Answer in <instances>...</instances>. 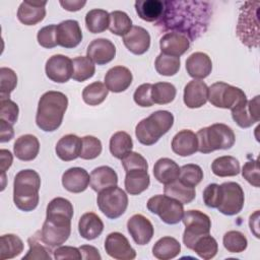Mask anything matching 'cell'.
I'll use <instances>...</instances> for the list:
<instances>
[{"label": "cell", "instance_id": "7", "mask_svg": "<svg viewBox=\"0 0 260 260\" xmlns=\"http://www.w3.org/2000/svg\"><path fill=\"white\" fill-rule=\"evenodd\" d=\"M259 2H245L240 9L237 35L240 41L249 48L259 44Z\"/></svg>", "mask_w": 260, "mask_h": 260}, {"label": "cell", "instance_id": "21", "mask_svg": "<svg viewBox=\"0 0 260 260\" xmlns=\"http://www.w3.org/2000/svg\"><path fill=\"white\" fill-rule=\"evenodd\" d=\"M189 39L180 32L169 31L159 40V48L161 53L170 56L180 57L189 50Z\"/></svg>", "mask_w": 260, "mask_h": 260}, {"label": "cell", "instance_id": "46", "mask_svg": "<svg viewBox=\"0 0 260 260\" xmlns=\"http://www.w3.org/2000/svg\"><path fill=\"white\" fill-rule=\"evenodd\" d=\"M154 66L158 74L164 76H173L178 73L181 66V60L180 57L160 53L155 59Z\"/></svg>", "mask_w": 260, "mask_h": 260}, {"label": "cell", "instance_id": "49", "mask_svg": "<svg viewBox=\"0 0 260 260\" xmlns=\"http://www.w3.org/2000/svg\"><path fill=\"white\" fill-rule=\"evenodd\" d=\"M203 179L202 169L195 164H187L180 168L179 180L191 187L197 186Z\"/></svg>", "mask_w": 260, "mask_h": 260}, {"label": "cell", "instance_id": "5", "mask_svg": "<svg viewBox=\"0 0 260 260\" xmlns=\"http://www.w3.org/2000/svg\"><path fill=\"white\" fill-rule=\"evenodd\" d=\"M173 124L174 116L171 112L155 111L136 125L135 135L141 144L152 145L172 128Z\"/></svg>", "mask_w": 260, "mask_h": 260}, {"label": "cell", "instance_id": "27", "mask_svg": "<svg viewBox=\"0 0 260 260\" xmlns=\"http://www.w3.org/2000/svg\"><path fill=\"white\" fill-rule=\"evenodd\" d=\"M14 155L23 161H30L37 157L40 151L39 139L31 134L19 136L13 145Z\"/></svg>", "mask_w": 260, "mask_h": 260}, {"label": "cell", "instance_id": "3", "mask_svg": "<svg viewBox=\"0 0 260 260\" xmlns=\"http://www.w3.org/2000/svg\"><path fill=\"white\" fill-rule=\"evenodd\" d=\"M67 106L68 98L63 92L55 90L45 92L38 104L37 126L45 132L57 130L62 124Z\"/></svg>", "mask_w": 260, "mask_h": 260}, {"label": "cell", "instance_id": "6", "mask_svg": "<svg viewBox=\"0 0 260 260\" xmlns=\"http://www.w3.org/2000/svg\"><path fill=\"white\" fill-rule=\"evenodd\" d=\"M198 151L210 153L218 149H230L236 141L233 129L222 123H215L201 128L197 134Z\"/></svg>", "mask_w": 260, "mask_h": 260}, {"label": "cell", "instance_id": "11", "mask_svg": "<svg viewBox=\"0 0 260 260\" xmlns=\"http://www.w3.org/2000/svg\"><path fill=\"white\" fill-rule=\"evenodd\" d=\"M96 204L100 210L111 219L120 217L128 207V196L118 186H113L99 192Z\"/></svg>", "mask_w": 260, "mask_h": 260}, {"label": "cell", "instance_id": "36", "mask_svg": "<svg viewBox=\"0 0 260 260\" xmlns=\"http://www.w3.org/2000/svg\"><path fill=\"white\" fill-rule=\"evenodd\" d=\"M164 192L165 195L172 197L183 204H189L194 200L196 196L195 187L188 186L182 183L179 179L171 184L165 185Z\"/></svg>", "mask_w": 260, "mask_h": 260}, {"label": "cell", "instance_id": "33", "mask_svg": "<svg viewBox=\"0 0 260 260\" xmlns=\"http://www.w3.org/2000/svg\"><path fill=\"white\" fill-rule=\"evenodd\" d=\"M135 10L138 16L148 22H156L164 12V1L138 0L135 2Z\"/></svg>", "mask_w": 260, "mask_h": 260}, {"label": "cell", "instance_id": "29", "mask_svg": "<svg viewBox=\"0 0 260 260\" xmlns=\"http://www.w3.org/2000/svg\"><path fill=\"white\" fill-rule=\"evenodd\" d=\"M89 184L91 189L99 193L107 188L117 186L118 175L111 167L101 166L91 171Z\"/></svg>", "mask_w": 260, "mask_h": 260}, {"label": "cell", "instance_id": "17", "mask_svg": "<svg viewBox=\"0 0 260 260\" xmlns=\"http://www.w3.org/2000/svg\"><path fill=\"white\" fill-rule=\"evenodd\" d=\"M57 44L65 49H73L82 41V31L78 21L67 19L57 25Z\"/></svg>", "mask_w": 260, "mask_h": 260}, {"label": "cell", "instance_id": "28", "mask_svg": "<svg viewBox=\"0 0 260 260\" xmlns=\"http://www.w3.org/2000/svg\"><path fill=\"white\" fill-rule=\"evenodd\" d=\"M55 151L61 160L70 161L76 159L81 151V138L75 134L64 135L57 142Z\"/></svg>", "mask_w": 260, "mask_h": 260}, {"label": "cell", "instance_id": "14", "mask_svg": "<svg viewBox=\"0 0 260 260\" xmlns=\"http://www.w3.org/2000/svg\"><path fill=\"white\" fill-rule=\"evenodd\" d=\"M105 250L109 256L118 260H132L136 257V251L131 247L128 239L118 232L107 236Z\"/></svg>", "mask_w": 260, "mask_h": 260}, {"label": "cell", "instance_id": "12", "mask_svg": "<svg viewBox=\"0 0 260 260\" xmlns=\"http://www.w3.org/2000/svg\"><path fill=\"white\" fill-rule=\"evenodd\" d=\"M245 196L240 184L224 182L220 185V200L217 209L224 215L238 214L244 206Z\"/></svg>", "mask_w": 260, "mask_h": 260}, {"label": "cell", "instance_id": "62", "mask_svg": "<svg viewBox=\"0 0 260 260\" xmlns=\"http://www.w3.org/2000/svg\"><path fill=\"white\" fill-rule=\"evenodd\" d=\"M249 226L256 238H259V210H256L249 218Z\"/></svg>", "mask_w": 260, "mask_h": 260}, {"label": "cell", "instance_id": "2", "mask_svg": "<svg viewBox=\"0 0 260 260\" xmlns=\"http://www.w3.org/2000/svg\"><path fill=\"white\" fill-rule=\"evenodd\" d=\"M46 214L41 230L42 239L51 248L59 247L68 240L71 234L73 205L63 197H56L49 202Z\"/></svg>", "mask_w": 260, "mask_h": 260}, {"label": "cell", "instance_id": "8", "mask_svg": "<svg viewBox=\"0 0 260 260\" xmlns=\"http://www.w3.org/2000/svg\"><path fill=\"white\" fill-rule=\"evenodd\" d=\"M207 100L216 108L233 110L245 103L247 96L241 88L222 81H217L208 87Z\"/></svg>", "mask_w": 260, "mask_h": 260}, {"label": "cell", "instance_id": "18", "mask_svg": "<svg viewBox=\"0 0 260 260\" xmlns=\"http://www.w3.org/2000/svg\"><path fill=\"white\" fill-rule=\"evenodd\" d=\"M86 56L93 63L98 65H105L115 58L116 47L108 39H95L88 45Z\"/></svg>", "mask_w": 260, "mask_h": 260}, {"label": "cell", "instance_id": "35", "mask_svg": "<svg viewBox=\"0 0 260 260\" xmlns=\"http://www.w3.org/2000/svg\"><path fill=\"white\" fill-rule=\"evenodd\" d=\"M29 249L25 256L22 257V260H51V247L47 245L41 236V231H38L36 234H34L31 237L27 240Z\"/></svg>", "mask_w": 260, "mask_h": 260}, {"label": "cell", "instance_id": "23", "mask_svg": "<svg viewBox=\"0 0 260 260\" xmlns=\"http://www.w3.org/2000/svg\"><path fill=\"white\" fill-rule=\"evenodd\" d=\"M89 182L90 176L83 168H70L62 175V185L71 193H81L85 191Z\"/></svg>", "mask_w": 260, "mask_h": 260}, {"label": "cell", "instance_id": "42", "mask_svg": "<svg viewBox=\"0 0 260 260\" xmlns=\"http://www.w3.org/2000/svg\"><path fill=\"white\" fill-rule=\"evenodd\" d=\"M109 89L105 83L101 81H94L86 85L82 91L83 102L89 106H98L102 104L108 96Z\"/></svg>", "mask_w": 260, "mask_h": 260}, {"label": "cell", "instance_id": "60", "mask_svg": "<svg viewBox=\"0 0 260 260\" xmlns=\"http://www.w3.org/2000/svg\"><path fill=\"white\" fill-rule=\"evenodd\" d=\"M60 5L67 11H78L80 10L85 4L86 1H81V0H60L59 1Z\"/></svg>", "mask_w": 260, "mask_h": 260}, {"label": "cell", "instance_id": "57", "mask_svg": "<svg viewBox=\"0 0 260 260\" xmlns=\"http://www.w3.org/2000/svg\"><path fill=\"white\" fill-rule=\"evenodd\" d=\"M53 254L55 259H82L79 248L71 246H59L54 250Z\"/></svg>", "mask_w": 260, "mask_h": 260}, {"label": "cell", "instance_id": "26", "mask_svg": "<svg viewBox=\"0 0 260 260\" xmlns=\"http://www.w3.org/2000/svg\"><path fill=\"white\" fill-rule=\"evenodd\" d=\"M172 150L180 156H189L198 151V142L196 134L189 130L179 131L172 140Z\"/></svg>", "mask_w": 260, "mask_h": 260}, {"label": "cell", "instance_id": "9", "mask_svg": "<svg viewBox=\"0 0 260 260\" xmlns=\"http://www.w3.org/2000/svg\"><path fill=\"white\" fill-rule=\"evenodd\" d=\"M182 221L185 225L183 243L188 249H193L197 239L210 233V217L200 210H187L184 212Z\"/></svg>", "mask_w": 260, "mask_h": 260}, {"label": "cell", "instance_id": "56", "mask_svg": "<svg viewBox=\"0 0 260 260\" xmlns=\"http://www.w3.org/2000/svg\"><path fill=\"white\" fill-rule=\"evenodd\" d=\"M202 197L207 207L217 208L220 200V185L215 183L207 185L203 191Z\"/></svg>", "mask_w": 260, "mask_h": 260}, {"label": "cell", "instance_id": "44", "mask_svg": "<svg viewBox=\"0 0 260 260\" xmlns=\"http://www.w3.org/2000/svg\"><path fill=\"white\" fill-rule=\"evenodd\" d=\"M176 87L170 82H156L152 84L151 99L153 104L167 105L176 98Z\"/></svg>", "mask_w": 260, "mask_h": 260}, {"label": "cell", "instance_id": "40", "mask_svg": "<svg viewBox=\"0 0 260 260\" xmlns=\"http://www.w3.org/2000/svg\"><path fill=\"white\" fill-rule=\"evenodd\" d=\"M23 251V242L13 234L3 235L0 238V258L1 260L12 259Z\"/></svg>", "mask_w": 260, "mask_h": 260}, {"label": "cell", "instance_id": "15", "mask_svg": "<svg viewBox=\"0 0 260 260\" xmlns=\"http://www.w3.org/2000/svg\"><path fill=\"white\" fill-rule=\"evenodd\" d=\"M259 95L239 105L232 111L233 120L241 128H249L260 120Z\"/></svg>", "mask_w": 260, "mask_h": 260}, {"label": "cell", "instance_id": "55", "mask_svg": "<svg viewBox=\"0 0 260 260\" xmlns=\"http://www.w3.org/2000/svg\"><path fill=\"white\" fill-rule=\"evenodd\" d=\"M151 88L152 84L151 83H143L139 85L133 94L134 102L143 108L146 107H151L153 105L152 99H151Z\"/></svg>", "mask_w": 260, "mask_h": 260}, {"label": "cell", "instance_id": "41", "mask_svg": "<svg viewBox=\"0 0 260 260\" xmlns=\"http://www.w3.org/2000/svg\"><path fill=\"white\" fill-rule=\"evenodd\" d=\"M73 74L72 78L75 81L82 82L94 75L95 66L94 63L87 56H78L72 60Z\"/></svg>", "mask_w": 260, "mask_h": 260}, {"label": "cell", "instance_id": "24", "mask_svg": "<svg viewBox=\"0 0 260 260\" xmlns=\"http://www.w3.org/2000/svg\"><path fill=\"white\" fill-rule=\"evenodd\" d=\"M47 1L30 2L23 1L20 3L17 10V18L24 25H36L41 22L46 16Z\"/></svg>", "mask_w": 260, "mask_h": 260}, {"label": "cell", "instance_id": "10", "mask_svg": "<svg viewBox=\"0 0 260 260\" xmlns=\"http://www.w3.org/2000/svg\"><path fill=\"white\" fill-rule=\"evenodd\" d=\"M147 209L159 216L167 224H176L182 220L184 215L183 203L167 195H154L146 203Z\"/></svg>", "mask_w": 260, "mask_h": 260}, {"label": "cell", "instance_id": "48", "mask_svg": "<svg viewBox=\"0 0 260 260\" xmlns=\"http://www.w3.org/2000/svg\"><path fill=\"white\" fill-rule=\"evenodd\" d=\"M17 85L16 73L7 67L0 68V100L9 99L10 93Z\"/></svg>", "mask_w": 260, "mask_h": 260}, {"label": "cell", "instance_id": "30", "mask_svg": "<svg viewBox=\"0 0 260 260\" xmlns=\"http://www.w3.org/2000/svg\"><path fill=\"white\" fill-rule=\"evenodd\" d=\"M153 176L164 185L171 184L179 179L180 167L169 157L159 158L153 166Z\"/></svg>", "mask_w": 260, "mask_h": 260}, {"label": "cell", "instance_id": "58", "mask_svg": "<svg viewBox=\"0 0 260 260\" xmlns=\"http://www.w3.org/2000/svg\"><path fill=\"white\" fill-rule=\"evenodd\" d=\"M79 251L82 259L84 260H101L102 256L100 251L90 245H82L79 247Z\"/></svg>", "mask_w": 260, "mask_h": 260}, {"label": "cell", "instance_id": "61", "mask_svg": "<svg viewBox=\"0 0 260 260\" xmlns=\"http://www.w3.org/2000/svg\"><path fill=\"white\" fill-rule=\"evenodd\" d=\"M0 158H1V171H2V175H3L11 167L12 161H13V156L9 150L1 149L0 150Z\"/></svg>", "mask_w": 260, "mask_h": 260}, {"label": "cell", "instance_id": "19", "mask_svg": "<svg viewBox=\"0 0 260 260\" xmlns=\"http://www.w3.org/2000/svg\"><path fill=\"white\" fill-rule=\"evenodd\" d=\"M125 47L134 55H142L150 47L149 32L138 25H133L131 29L123 37Z\"/></svg>", "mask_w": 260, "mask_h": 260}, {"label": "cell", "instance_id": "1", "mask_svg": "<svg viewBox=\"0 0 260 260\" xmlns=\"http://www.w3.org/2000/svg\"><path fill=\"white\" fill-rule=\"evenodd\" d=\"M210 16L209 2L164 1V12L155 25L161 30L180 32L191 42L206 31Z\"/></svg>", "mask_w": 260, "mask_h": 260}, {"label": "cell", "instance_id": "53", "mask_svg": "<svg viewBox=\"0 0 260 260\" xmlns=\"http://www.w3.org/2000/svg\"><path fill=\"white\" fill-rule=\"evenodd\" d=\"M121 164L125 170V172L131 171V170H148V164L147 160L138 152L130 151L127 153L122 159Z\"/></svg>", "mask_w": 260, "mask_h": 260}, {"label": "cell", "instance_id": "39", "mask_svg": "<svg viewBox=\"0 0 260 260\" xmlns=\"http://www.w3.org/2000/svg\"><path fill=\"white\" fill-rule=\"evenodd\" d=\"M110 13L104 9H91L85 15L86 28L91 34H100L109 28Z\"/></svg>", "mask_w": 260, "mask_h": 260}, {"label": "cell", "instance_id": "4", "mask_svg": "<svg viewBox=\"0 0 260 260\" xmlns=\"http://www.w3.org/2000/svg\"><path fill=\"white\" fill-rule=\"evenodd\" d=\"M41 178L34 170H21L13 182V201L21 211H32L37 208L40 200L39 191Z\"/></svg>", "mask_w": 260, "mask_h": 260}, {"label": "cell", "instance_id": "13", "mask_svg": "<svg viewBox=\"0 0 260 260\" xmlns=\"http://www.w3.org/2000/svg\"><path fill=\"white\" fill-rule=\"evenodd\" d=\"M45 70L50 80L57 83L67 82L73 74L72 60L61 54L53 55L47 60Z\"/></svg>", "mask_w": 260, "mask_h": 260}, {"label": "cell", "instance_id": "22", "mask_svg": "<svg viewBox=\"0 0 260 260\" xmlns=\"http://www.w3.org/2000/svg\"><path fill=\"white\" fill-rule=\"evenodd\" d=\"M132 73L124 66H115L110 68L105 75V85L113 92L125 91L132 83Z\"/></svg>", "mask_w": 260, "mask_h": 260}, {"label": "cell", "instance_id": "45", "mask_svg": "<svg viewBox=\"0 0 260 260\" xmlns=\"http://www.w3.org/2000/svg\"><path fill=\"white\" fill-rule=\"evenodd\" d=\"M200 258L209 260L212 259L218 251V245L216 240L209 234L204 235L197 239L192 249Z\"/></svg>", "mask_w": 260, "mask_h": 260}, {"label": "cell", "instance_id": "54", "mask_svg": "<svg viewBox=\"0 0 260 260\" xmlns=\"http://www.w3.org/2000/svg\"><path fill=\"white\" fill-rule=\"evenodd\" d=\"M243 178L250 183L252 186L259 188L260 186V175H259V162L258 158L248 160L244 164L242 168Z\"/></svg>", "mask_w": 260, "mask_h": 260}, {"label": "cell", "instance_id": "52", "mask_svg": "<svg viewBox=\"0 0 260 260\" xmlns=\"http://www.w3.org/2000/svg\"><path fill=\"white\" fill-rule=\"evenodd\" d=\"M56 32H57V25L55 24H50L42 27L37 35L38 43L42 47L47 49H52L58 46Z\"/></svg>", "mask_w": 260, "mask_h": 260}, {"label": "cell", "instance_id": "38", "mask_svg": "<svg viewBox=\"0 0 260 260\" xmlns=\"http://www.w3.org/2000/svg\"><path fill=\"white\" fill-rule=\"evenodd\" d=\"M133 141L131 136L125 131L114 133L110 139V151L118 159H122L127 153L132 151Z\"/></svg>", "mask_w": 260, "mask_h": 260}, {"label": "cell", "instance_id": "16", "mask_svg": "<svg viewBox=\"0 0 260 260\" xmlns=\"http://www.w3.org/2000/svg\"><path fill=\"white\" fill-rule=\"evenodd\" d=\"M127 230L133 241L140 246L148 244L154 234L152 223L142 214L132 215L127 221Z\"/></svg>", "mask_w": 260, "mask_h": 260}, {"label": "cell", "instance_id": "32", "mask_svg": "<svg viewBox=\"0 0 260 260\" xmlns=\"http://www.w3.org/2000/svg\"><path fill=\"white\" fill-rule=\"evenodd\" d=\"M124 184L127 193L130 195H139L148 188L150 177L145 170H131L126 172Z\"/></svg>", "mask_w": 260, "mask_h": 260}, {"label": "cell", "instance_id": "20", "mask_svg": "<svg viewBox=\"0 0 260 260\" xmlns=\"http://www.w3.org/2000/svg\"><path fill=\"white\" fill-rule=\"evenodd\" d=\"M207 98L208 86L200 79H193L184 87L183 100L185 105L190 109L201 108L208 101Z\"/></svg>", "mask_w": 260, "mask_h": 260}, {"label": "cell", "instance_id": "43", "mask_svg": "<svg viewBox=\"0 0 260 260\" xmlns=\"http://www.w3.org/2000/svg\"><path fill=\"white\" fill-rule=\"evenodd\" d=\"M132 20L124 11L115 10L110 13L109 29L112 34L124 37L132 27Z\"/></svg>", "mask_w": 260, "mask_h": 260}, {"label": "cell", "instance_id": "25", "mask_svg": "<svg viewBox=\"0 0 260 260\" xmlns=\"http://www.w3.org/2000/svg\"><path fill=\"white\" fill-rule=\"evenodd\" d=\"M186 70L189 76L194 79H203L207 77L212 70L210 57L203 52H195L186 60Z\"/></svg>", "mask_w": 260, "mask_h": 260}, {"label": "cell", "instance_id": "34", "mask_svg": "<svg viewBox=\"0 0 260 260\" xmlns=\"http://www.w3.org/2000/svg\"><path fill=\"white\" fill-rule=\"evenodd\" d=\"M181 252V245L173 237H162L152 247V255L159 260H170L177 257Z\"/></svg>", "mask_w": 260, "mask_h": 260}, {"label": "cell", "instance_id": "50", "mask_svg": "<svg viewBox=\"0 0 260 260\" xmlns=\"http://www.w3.org/2000/svg\"><path fill=\"white\" fill-rule=\"evenodd\" d=\"M102 142L99 138L86 135L81 138V151L79 157L82 159H93L102 152Z\"/></svg>", "mask_w": 260, "mask_h": 260}, {"label": "cell", "instance_id": "31", "mask_svg": "<svg viewBox=\"0 0 260 260\" xmlns=\"http://www.w3.org/2000/svg\"><path fill=\"white\" fill-rule=\"evenodd\" d=\"M104 231V222L93 212H86L81 215L78 221V232L85 240H94Z\"/></svg>", "mask_w": 260, "mask_h": 260}, {"label": "cell", "instance_id": "47", "mask_svg": "<svg viewBox=\"0 0 260 260\" xmlns=\"http://www.w3.org/2000/svg\"><path fill=\"white\" fill-rule=\"evenodd\" d=\"M224 248L230 253H241L247 249L248 241L245 235L239 231H229L222 238Z\"/></svg>", "mask_w": 260, "mask_h": 260}, {"label": "cell", "instance_id": "37", "mask_svg": "<svg viewBox=\"0 0 260 260\" xmlns=\"http://www.w3.org/2000/svg\"><path fill=\"white\" fill-rule=\"evenodd\" d=\"M211 171L217 177H234L240 173L241 168L240 162L236 157L222 155L212 161Z\"/></svg>", "mask_w": 260, "mask_h": 260}, {"label": "cell", "instance_id": "59", "mask_svg": "<svg viewBox=\"0 0 260 260\" xmlns=\"http://www.w3.org/2000/svg\"><path fill=\"white\" fill-rule=\"evenodd\" d=\"M14 136V131L12 125L4 120L0 119V142L10 141Z\"/></svg>", "mask_w": 260, "mask_h": 260}, {"label": "cell", "instance_id": "51", "mask_svg": "<svg viewBox=\"0 0 260 260\" xmlns=\"http://www.w3.org/2000/svg\"><path fill=\"white\" fill-rule=\"evenodd\" d=\"M19 109L16 103L10 99L0 100V119L6 121L10 125H14L18 119Z\"/></svg>", "mask_w": 260, "mask_h": 260}]
</instances>
